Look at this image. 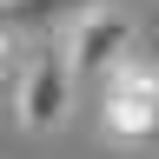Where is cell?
<instances>
[{"instance_id": "3", "label": "cell", "mask_w": 159, "mask_h": 159, "mask_svg": "<svg viewBox=\"0 0 159 159\" xmlns=\"http://www.w3.org/2000/svg\"><path fill=\"white\" fill-rule=\"evenodd\" d=\"M133 40H139V33H133V20L119 13V7H99V0H86V7L60 27V47H66V66H73L80 86H93V80H99L119 53L133 47Z\"/></svg>"}, {"instance_id": "5", "label": "cell", "mask_w": 159, "mask_h": 159, "mask_svg": "<svg viewBox=\"0 0 159 159\" xmlns=\"http://www.w3.org/2000/svg\"><path fill=\"white\" fill-rule=\"evenodd\" d=\"M20 60H27V33H20L13 20H0V93L13 86V73H20Z\"/></svg>"}, {"instance_id": "2", "label": "cell", "mask_w": 159, "mask_h": 159, "mask_svg": "<svg viewBox=\"0 0 159 159\" xmlns=\"http://www.w3.org/2000/svg\"><path fill=\"white\" fill-rule=\"evenodd\" d=\"M13 119L27 133H53L60 119L73 113V99H80V80L66 66V47H60V33H33L27 40V60H20V73H13Z\"/></svg>"}, {"instance_id": "4", "label": "cell", "mask_w": 159, "mask_h": 159, "mask_svg": "<svg viewBox=\"0 0 159 159\" xmlns=\"http://www.w3.org/2000/svg\"><path fill=\"white\" fill-rule=\"evenodd\" d=\"M86 0H0V20H13L20 33H60Z\"/></svg>"}, {"instance_id": "1", "label": "cell", "mask_w": 159, "mask_h": 159, "mask_svg": "<svg viewBox=\"0 0 159 159\" xmlns=\"http://www.w3.org/2000/svg\"><path fill=\"white\" fill-rule=\"evenodd\" d=\"M93 99H99V133H106L113 146H146L159 133V60L133 40V47L93 80Z\"/></svg>"}]
</instances>
